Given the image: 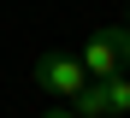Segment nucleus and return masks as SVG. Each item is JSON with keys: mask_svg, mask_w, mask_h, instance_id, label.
<instances>
[{"mask_svg": "<svg viewBox=\"0 0 130 118\" xmlns=\"http://www.w3.org/2000/svg\"><path fill=\"white\" fill-rule=\"evenodd\" d=\"M83 71H89V83H106V77H124L130 71V30H89V41H83Z\"/></svg>", "mask_w": 130, "mask_h": 118, "instance_id": "obj_1", "label": "nucleus"}, {"mask_svg": "<svg viewBox=\"0 0 130 118\" xmlns=\"http://www.w3.org/2000/svg\"><path fill=\"white\" fill-rule=\"evenodd\" d=\"M30 77L47 89V94H59V100H77V94L89 89V71H83L77 53H41V59L30 65Z\"/></svg>", "mask_w": 130, "mask_h": 118, "instance_id": "obj_2", "label": "nucleus"}, {"mask_svg": "<svg viewBox=\"0 0 130 118\" xmlns=\"http://www.w3.org/2000/svg\"><path fill=\"white\" fill-rule=\"evenodd\" d=\"M83 118H118V112H130V77H106V83H89L71 100Z\"/></svg>", "mask_w": 130, "mask_h": 118, "instance_id": "obj_3", "label": "nucleus"}, {"mask_svg": "<svg viewBox=\"0 0 130 118\" xmlns=\"http://www.w3.org/2000/svg\"><path fill=\"white\" fill-rule=\"evenodd\" d=\"M41 118H83V112H77L71 100H65V106H53V112H41Z\"/></svg>", "mask_w": 130, "mask_h": 118, "instance_id": "obj_4", "label": "nucleus"}]
</instances>
